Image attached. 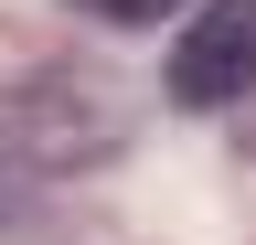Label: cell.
Instances as JSON below:
<instances>
[{
    "label": "cell",
    "instance_id": "obj_1",
    "mask_svg": "<svg viewBox=\"0 0 256 245\" xmlns=\"http://www.w3.org/2000/svg\"><path fill=\"white\" fill-rule=\"evenodd\" d=\"M64 96H75L64 75L22 85V96H0V224H11L43 181H64L75 160H96V149H107V128H64Z\"/></svg>",
    "mask_w": 256,
    "mask_h": 245
},
{
    "label": "cell",
    "instance_id": "obj_2",
    "mask_svg": "<svg viewBox=\"0 0 256 245\" xmlns=\"http://www.w3.org/2000/svg\"><path fill=\"white\" fill-rule=\"evenodd\" d=\"M160 85H171V107H192V117L246 107V96H256V0H203V11L182 21Z\"/></svg>",
    "mask_w": 256,
    "mask_h": 245
},
{
    "label": "cell",
    "instance_id": "obj_3",
    "mask_svg": "<svg viewBox=\"0 0 256 245\" xmlns=\"http://www.w3.org/2000/svg\"><path fill=\"white\" fill-rule=\"evenodd\" d=\"M64 11H86V21H171V11H192V0H64Z\"/></svg>",
    "mask_w": 256,
    "mask_h": 245
}]
</instances>
